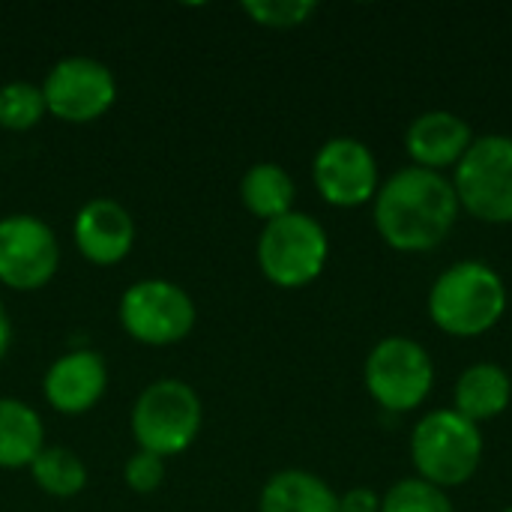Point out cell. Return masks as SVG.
<instances>
[{"label": "cell", "instance_id": "obj_16", "mask_svg": "<svg viewBox=\"0 0 512 512\" xmlns=\"http://www.w3.org/2000/svg\"><path fill=\"white\" fill-rule=\"evenodd\" d=\"M258 512H339V495L324 477L303 468H285L264 483Z\"/></svg>", "mask_w": 512, "mask_h": 512}, {"label": "cell", "instance_id": "obj_19", "mask_svg": "<svg viewBox=\"0 0 512 512\" xmlns=\"http://www.w3.org/2000/svg\"><path fill=\"white\" fill-rule=\"evenodd\" d=\"M33 483L51 498H75L87 486V465L69 447H45L30 465Z\"/></svg>", "mask_w": 512, "mask_h": 512}, {"label": "cell", "instance_id": "obj_22", "mask_svg": "<svg viewBox=\"0 0 512 512\" xmlns=\"http://www.w3.org/2000/svg\"><path fill=\"white\" fill-rule=\"evenodd\" d=\"M243 12L261 27L291 30V27L306 24L318 12V3H312V0H246Z\"/></svg>", "mask_w": 512, "mask_h": 512}, {"label": "cell", "instance_id": "obj_1", "mask_svg": "<svg viewBox=\"0 0 512 512\" xmlns=\"http://www.w3.org/2000/svg\"><path fill=\"white\" fill-rule=\"evenodd\" d=\"M459 213L462 207L453 180L417 165L390 174L372 201L378 237L402 255L435 252L453 234Z\"/></svg>", "mask_w": 512, "mask_h": 512}, {"label": "cell", "instance_id": "obj_24", "mask_svg": "<svg viewBox=\"0 0 512 512\" xmlns=\"http://www.w3.org/2000/svg\"><path fill=\"white\" fill-rule=\"evenodd\" d=\"M339 512H381V495L369 486H354L339 495Z\"/></svg>", "mask_w": 512, "mask_h": 512}, {"label": "cell", "instance_id": "obj_7", "mask_svg": "<svg viewBox=\"0 0 512 512\" xmlns=\"http://www.w3.org/2000/svg\"><path fill=\"white\" fill-rule=\"evenodd\" d=\"M450 180L471 219L512 225V135H477Z\"/></svg>", "mask_w": 512, "mask_h": 512}, {"label": "cell", "instance_id": "obj_26", "mask_svg": "<svg viewBox=\"0 0 512 512\" xmlns=\"http://www.w3.org/2000/svg\"><path fill=\"white\" fill-rule=\"evenodd\" d=\"M501 512H512V504H510V507H504V510H501Z\"/></svg>", "mask_w": 512, "mask_h": 512}, {"label": "cell", "instance_id": "obj_11", "mask_svg": "<svg viewBox=\"0 0 512 512\" xmlns=\"http://www.w3.org/2000/svg\"><path fill=\"white\" fill-rule=\"evenodd\" d=\"M60 267L54 228L33 213L0 219V285L9 291H39Z\"/></svg>", "mask_w": 512, "mask_h": 512}, {"label": "cell", "instance_id": "obj_6", "mask_svg": "<svg viewBox=\"0 0 512 512\" xmlns=\"http://www.w3.org/2000/svg\"><path fill=\"white\" fill-rule=\"evenodd\" d=\"M363 384L372 402L390 414H411L432 396L435 360L411 336H384L363 363Z\"/></svg>", "mask_w": 512, "mask_h": 512}, {"label": "cell", "instance_id": "obj_8", "mask_svg": "<svg viewBox=\"0 0 512 512\" xmlns=\"http://www.w3.org/2000/svg\"><path fill=\"white\" fill-rule=\"evenodd\" d=\"M117 318L129 339L150 348H168L192 333L198 309L189 291L177 282L141 279L123 291Z\"/></svg>", "mask_w": 512, "mask_h": 512}, {"label": "cell", "instance_id": "obj_13", "mask_svg": "<svg viewBox=\"0 0 512 512\" xmlns=\"http://www.w3.org/2000/svg\"><path fill=\"white\" fill-rule=\"evenodd\" d=\"M72 240L84 261L96 267H114L135 246V219L120 201L93 198L75 213Z\"/></svg>", "mask_w": 512, "mask_h": 512}, {"label": "cell", "instance_id": "obj_2", "mask_svg": "<svg viewBox=\"0 0 512 512\" xmlns=\"http://www.w3.org/2000/svg\"><path fill=\"white\" fill-rule=\"evenodd\" d=\"M507 303L504 276L486 261L465 258L438 273L426 297V312L444 336L480 339L501 324Z\"/></svg>", "mask_w": 512, "mask_h": 512}, {"label": "cell", "instance_id": "obj_5", "mask_svg": "<svg viewBox=\"0 0 512 512\" xmlns=\"http://www.w3.org/2000/svg\"><path fill=\"white\" fill-rule=\"evenodd\" d=\"M201 399L180 378H159L147 384L132 405V438L138 450L171 459L192 447L201 432Z\"/></svg>", "mask_w": 512, "mask_h": 512}, {"label": "cell", "instance_id": "obj_3", "mask_svg": "<svg viewBox=\"0 0 512 512\" xmlns=\"http://www.w3.org/2000/svg\"><path fill=\"white\" fill-rule=\"evenodd\" d=\"M483 432L453 408H435L414 423L408 453L414 477L450 492L471 483L483 465Z\"/></svg>", "mask_w": 512, "mask_h": 512}, {"label": "cell", "instance_id": "obj_14", "mask_svg": "<svg viewBox=\"0 0 512 512\" xmlns=\"http://www.w3.org/2000/svg\"><path fill=\"white\" fill-rule=\"evenodd\" d=\"M474 138L477 135L462 114L432 108L411 120L405 132V150L411 156V165L444 174L447 168H456L462 162Z\"/></svg>", "mask_w": 512, "mask_h": 512}, {"label": "cell", "instance_id": "obj_15", "mask_svg": "<svg viewBox=\"0 0 512 512\" xmlns=\"http://www.w3.org/2000/svg\"><path fill=\"white\" fill-rule=\"evenodd\" d=\"M512 405V378L510 372L492 360L474 363L462 369L453 387V411L462 414L471 423H489L498 420Z\"/></svg>", "mask_w": 512, "mask_h": 512}, {"label": "cell", "instance_id": "obj_9", "mask_svg": "<svg viewBox=\"0 0 512 512\" xmlns=\"http://www.w3.org/2000/svg\"><path fill=\"white\" fill-rule=\"evenodd\" d=\"M312 183L324 204L354 210L375 201L381 189V168L366 141L336 135L318 147L312 159Z\"/></svg>", "mask_w": 512, "mask_h": 512}, {"label": "cell", "instance_id": "obj_17", "mask_svg": "<svg viewBox=\"0 0 512 512\" xmlns=\"http://www.w3.org/2000/svg\"><path fill=\"white\" fill-rule=\"evenodd\" d=\"M45 450L42 417L21 399L0 396V468L18 471L30 468Z\"/></svg>", "mask_w": 512, "mask_h": 512}, {"label": "cell", "instance_id": "obj_12", "mask_svg": "<svg viewBox=\"0 0 512 512\" xmlns=\"http://www.w3.org/2000/svg\"><path fill=\"white\" fill-rule=\"evenodd\" d=\"M108 390V366L102 354L90 348H75L60 354L45 378H42V396L45 402L66 417H81L93 411Z\"/></svg>", "mask_w": 512, "mask_h": 512}, {"label": "cell", "instance_id": "obj_25", "mask_svg": "<svg viewBox=\"0 0 512 512\" xmlns=\"http://www.w3.org/2000/svg\"><path fill=\"white\" fill-rule=\"evenodd\" d=\"M9 345H12V321H9L6 306H3V300H0V363H3V357L9 354Z\"/></svg>", "mask_w": 512, "mask_h": 512}, {"label": "cell", "instance_id": "obj_4", "mask_svg": "<svg viewBox=\"0 0 512 512\" xmlns=\"http://www.w3.org/2000/svg\"><path fill=\"white\" fill-rule=\"evenodd\" d=\"M255 258L270 285L285 291L306 288L327 267L330 258L327 228L315 216L303 210H291L273 222H264L258 234Z\"/></svg>", "mask_w": 512, "mask_h": 512}, {"label": "cell", "instance_id": "obj_23", "mask_svg": "<svg viewBox=\"0 0 512 512\" xmlns=\"http://www.w3.org/2000/svg\"><path fill=\"white\" fill-rule=\"evenodd\" d=\"M123 480H126V486H129L132 492L150 495V492H156V489L165 483V459H162V456H153V453H147V450H138V453L126 462Z\"/></svg>", "mask_w": 512, "mask_h": 512}, {"label": "cell", "instance_id": "obj_20", "mask_svg": "<svg viewBox=\"0 0 512 512\" xmlns=\"http://www.w3.org/2000/svg\"><path fill=\"white\" fill-rule=\"evenodd\" d=\"M48 114L42 87L30 81H9L0 87V129L27 132L42 123Z\"/></svg>", "mask_w": 512, "mask_h": 512}, {"label": "cell", "instance_id": "obj_10", "mask_svg": "<svg viewBox=\"0 0 512 512\" xmlns=\"http://www.w3.org/2000/svg\"><path fill=\"white\" fill-rule=\"evenodd\" d=\"M45 108L63 123H93L117 102V78L96 57H63L42 81Z\"/></svg>", "mask_w": 512, "mask_h": 512}, {"label": "cell", "instance_id": "obj_18", "mask_svg": "<svg viewBox=\"0 0 512 512\" xmlns=\"http://www.w3.org/2000/svg\"><path fill=\"white\" fill-rule=\"evenodd\" d=\"M294 198H297L294 177L279 162H255L246 168L240 180V201L261 222H273L291 213Z\"/></svg>", "mask_w": 512, "mask_h": 512}, {"label": "cell", "instance_id": "obj_21", "mask_svg": "<svg viewBox=\"0 0 512 512\" xmlns=\"http://www.w3.org/2000/svg\"><path fill=\"white\" fill-rule=\"evenodd\" d=\"M381 512H456L453 501L444 489L420 480V477H405L396 480L384 495H381Z\"/></svg>", "mask_w": 512, "mask_h": 512}]
</instances>
